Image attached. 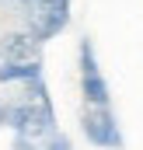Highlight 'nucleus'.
<instances>
[{
  "label": "nucleus",
  "instance_id": "obj_1",
  "mask_svg": "<svg viewBox=\"0 0 143 150\" xmlns=\"http://www.w3.org/2000/svg\"><path fill=\"white\" fill-rule=\"evenodd\" d=\"M80 91H84L91 108H108V84H105V77L98 74L94 52H91L87 42L80 45Z\"/></svg>",
  "mask_w": 143,
  "mask_h": 150
},
{
  "label": "nucleus",
  "instance_id": "obj_2",
  "mask_svg": "<svg viewBox=\"0 0 143 150\" xmlns=\"http://www.w3.org/2000/svg\"><path fill=\"white\" fill-rule=\"evenodd\" d=\"M7 122H11V129H18L21 136H42L45 129H49V108H45V101H25V105H14V108H7Z\"/></svg>",
  "mask_w": 143,
  "mask_h": 150
},
{
  "label": "nucleus",
  "instance_id": "obj_3",
  "mask_svg": "<svg viewBox=\"0 0 143 150\" xmlns=\"http://www.w3.org/2000/svg\"><path fill=\"white\" fill-rule=\"evenodd\" d=\"M84 136L94 143V147H122V136H119V126L115 119L108 115V108H87L84 112Z\"/></svg>",
  "mask_w": 143,
  "mask_h": 150
},
{
  "label": "nucleus",
  "instance_id": "obj_4",
  "mask_svg": "<svg viewBox=\"0 0 143 150\" xmlns=\"http://www.w3.org/2000/svg\"><path fill=\"white\" fill-rule=\"evenodd\" d=\"M35 38L25 35V32H14V35H4L0 42V56H4V63H35Z\"/></svg>",
  "mask_w": 143,
  "mask_h": 150
},
{
  "label": "nucleus",
  "instance_id": "obj_5",
  "mask_svg": "<svg viewBox=\"0 0 143 150\" xmlns=\"http://www.w3.org/2000/svg\"><path fill=\"white\" fill-rule=\"evenodd\" d=\"M42 67L35 63H0V84H14V80H38Z\"/></svg>",
  "mask_w": 143,
  "mask_h": 150
},
{
  "label": "nucleus",
  "instance_id": "obj_6",
  "mask_svg": "<svg viewBox=\"0 0 143 150\" xmlns=\"http://www.w3.org/2000/svg\"><path fill=\"white\" fill-rule=\"evenodd\" d=\"M4 122H7V108L0 105V129H4Z\"/></svg>",
  "mask_w": 143,
  "mask_h": 150
}]
</instances>
